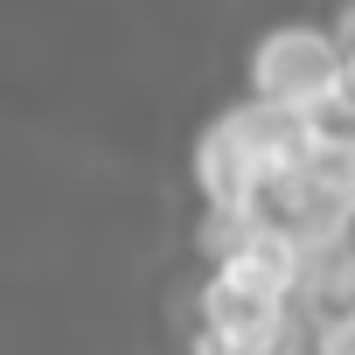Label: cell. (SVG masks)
Returning a JSON list of instances; mask_svg holds the SVG:
<instances>
[{
  "label": "cell",
  "mask_w": 355,
  "mask_h": 355,
  "mask_svg": "<svg viewBox=\"0 0 355 355\" xmlns=\"http://www.w3.org/2000/svg\"><path fill=\"white\" fill-rule=\"evenodd\" d=\"M216 272H223L230 286L258 293V300L300 306V286H306V237H300L286 216L258 209V216H244V230L230 237V251L216 258Z\"/></svg>",
  "instance_id": "2"
},
{
  "label": "cell",
  "mask_w": 355,
  "mask_h": 355,
  "mask_svg": "<svg viewBox=\"0 0 355 355\" xmlns=\"http://www.w3.org/2000/svg\"><path fill=\"white\" fill-rule=\"evenodd\" d=\"M300 348V327H216L202 320L189 355H293Z\"/></svg>",
  "instance_id": "6"
},
{
  "label": "cell",
  "mask_w": 355,
  "mask_h": 355,
  "mask_svg": "<svg viewBox=\"0 0 355 355\" xmlns=\"http://www.w3.org/2000/svg\"><path fill=\"white\" fill-rule=\"evenodd\" d=\"M341 119H355V42H348V63H341Z\"/></svg>",
  "instance_id": "7"
},
{
  "label": "cell",
  "mask_w": 355,
  "mask_h": 355,
  "mask_svg": "<svg viewBox=\"0 0 355 355\" xmlns=\"http://www.w3.org/2000/svg\"><path fill=\"white\" fill-rule=\"evenodd\" d=\"M230 119H237L244 146L258 153L265 182H286V174L313 153V139H320V112H300V105H279V98H244Z\"/></svg>",
  "instance_id": "4"
},
{
  "label": "cell",
  "mask_w": 355,
  "mask_h": 355,
  "mask_svg": "<svg viewBox=\"0 0 355 355\" xmlns=\"http://www.w3.org/2000/svg\"><path fill=\"white\" fill-rule=\"evenodd\" d=\"M189 167H196L202 209L258 216V209H265V196H272L265 167H258V153L244 146V132H237V119H230V112H223V119H209V125L196 132V153H189Z\"/></svg>",
  "instance_id": "3"
},
{
  "label": "cell",
  "mask_w": 355,
  "mask_h": 355,
  "mask_svg": "<svg viewBox=\"0 0 355 355\" xmlns=\"http://www.w3.org/2000/svg\"><path fill=\"white\" fill-rule=\"evenodd\" d=\"M196 313H202V320H216V327H300V313H293V306H279V300H258V293L230 286L223 272H209V286H202Z\"/></svg>",
  "instance_id": "5"
},
{
  "label": "cell",
  "mask_w": 355,
  "mask_h": 355,
  "mask_svg": "<svg viewBox=\"0 0 355 355\" xmlns=\"http://www.w3.org/2000/svg\"><path fill=\"white\" fill-rule=\"evenodd\" d=\"M341 63H348V42L334 28L286 21L251 49V98H279V105H300V112L327 119L341 105Z\"/></svg>",
  "instance_id": "1"
}]
</instances>
